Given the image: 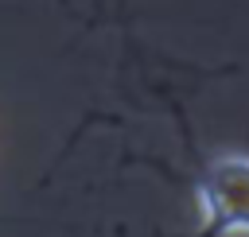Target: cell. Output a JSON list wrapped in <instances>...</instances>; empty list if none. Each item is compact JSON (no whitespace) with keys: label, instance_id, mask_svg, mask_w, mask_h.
<instances>
[{"label":"cell","instance_id":"1","mask_svg":"<svg viewBox=\"0 0 249 237\" xmlns=\"http://www.w3.org/2000/svg\"><path fill=\"white\" fill-rule=\"evenodd\" d=\"M198 202L206 237L249 233V159L245 155L218 159L198 183Z\"/></svg>","mask_w":249,"mask_h":237}]
</instances>
